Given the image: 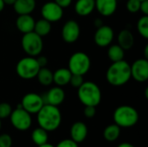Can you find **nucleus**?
<instances>
[{"mask_svg":"<svg viewBox=\"0 0 148 147\" xmlns=\"http://www.w3.org/2000/svg\"><path fill=\"white\" fill-rule=\"evenodd\" d=\"M114 123L121 128H128L135 126L139 121V113L137 110L127 105L118 107L113 115Z\"/></svg>","mask_w":148,"mask_h":147,"instance_id":"obj_4","label":"nucleus"},{"mask_svg":"<svg viewBox=\"0 0 148 147\" xmlns=\"http://www.w3.org/2000/svg\"><path fill=\"white\" fill-rule=\"evenodd\" d=\"M4 4H7V5H13L14 3L16 2V0H3Z\"/></svg>","mask_w":148,"mask_h":147,"instance_id":"obj_38","label":"nucleus"},{"mask_svg":"<svg viewBox=\"0 0 148 147\" xmlns=\"http://www.w3.org/2000/svg\"><path fill=\"white\" fill-rule=\"evenodd\" d=\"M33 31L37 35H39L41 37L46 36L51 31V23L42 18L35 23V27Z\"/></svg>","mask_w":148,"mask_h":147,"instance_id":"obj_24","label":"nucleus"},{"mask_svg":"<svg viewBox=\"0 0 148 147\" xmlns=\"http://www.w3.org/2000/svg\"><path fill=\"white\" fill-rule=\"evenodd\" d=\"M4 3H3V0H0V12L4 9Z\"/></svg>","mask_w":148,"mask_h":147,"instance_id":"obj_40","label":"nucleus"},{"mask_svg":"<svg viewBox=\"0 0 148 147\" xmlns=\"http://www.w3.org/2000/svg\"><path fill=\"white\" fill-rule=\"evenodd\" d=\"M131 68V77L136 81L145 82L148 80V60L146 58L138 59L132 65Z\"/></svg>","mask_w":148,"mask_h":147,"instance_id":"obj_11","label":"nucleus"},{"mask_svg":"<svg viewBox=\"0 0 148 147\" xmlns=\"http://www.w3.org/2000/svg\"><path fill=\"white\" fill-rule=\"evenodd\" d=\"M95 9V0H77L75 4V10L81 16L90 15Z\"/></svg>","mask_w":148,"mask_h":147,"instance_id":"obj_19","label":"nucleus"},{"mask_svg":"<svg viewBox=\"0 0 148 147\" xmlns=\"http://www.w3.org/2000/svg\"><path fill=\"white\" fill-rule=\"evenodd\" d=\"M95 26H96L97 28L101 27V26L102 25L101 20V19H96V20H95Z\"/></svg>","mask_w":148,"mask_h":147,"instance_id":"obj_39","label":"nucleus"},{"mask_svg":"<svg viewBox=\"0 0 148 147\" xmlns=\"http://www.w3.org/2000/svg\"><path fill=\"white\" fill-rule=\"evenodd\" d=\"M12 138L8 133H3L0 135V147L12 146Z\"/></svg>","mask_w":148,"mask_h":147,"instance_id":"obj_30","label":"nucleus"},{"mask_svg":"<svg viewBox=\"0 0 148 147\" xmlns=\"http://www.w3.org/2000/svg\"><path fill=\"white\" fill-rule=\"evenodd\" d=\"M80 25L75 20L67 21L62 29V37L67 43L75 42L80 36Z\"/></svg>","mask_w":148,"mask_h":147,"instance_id":"obj_12","label":"nucleus"},{"mask_svg":"<svg viewBox=\"0 0 148 147\" xmlns=\"http://www.w3.org/2000/svg\"><path fill=\"white\" fill-rule=\"evenodd\" d=\"M54 2L56 3L58 5H60L62 9H64V8L69 7L71 4L72 0H54Z\"/></svg>","mask_w":148,"mask_h":147,"instance_id":"obj_35","label":"nucleus"},{"mask_svg":"<svg viewBox=\"0 0 148 147\" xmlns=\"http://www.w3.org/2000/svg\"><path fill=\"white\" fill-rule=\"evenodd\" d=\"M37 147H56V146H52V145H50V144H49V143H46V144H44V145H42V146H37Z\"/></svg>","mask_w":148,"mask_h":147,"instance_id":"obj_42","label":"nucleus"},{"mask_svg":"<svg viewBox=\"0 0 148 147\" xmlns=\"http://www.w3.org/2000/svg\"><path fill=\"white\" fill-rule=\"evenodd\" d=\"M36 77L39 83L45 87L49 86L53 82V73L46 67L40 68Z\"/></svg>","mask_w":148,"mask_h":147,"instance_id":"obj_25","label":"nucleus"},{"mask_svg":"<svg viewBox=\"0 0 148 147\" xmlns=\"http://www.w3.org/2000/svg\"><path fill=\"white\" fill-rule=\"evenodd\" d=\"M95 9L103 16H112L117 9V0H95Z\"/></svg>","mask_w":148,"mask_h":147,"instance_id":"obj_16","label":"nucleus"},{"mask_svg":"<svg viewBox=\"0 0 148 147\" xmlns=\"http://www.w3.org/2000/svg\"><path fill=\"white\" fill-rule=\"evenodd\" d=\"M140 10H141V12L147 16L148 15V0H144L140 2Z\"/></svg>","mask_w":148,"mask_h":147,"instance_id":"obj_34","label":"nucleus"},{"mask_svg":"<svg viewBox=\"0 0 148 147\" xmlns=\"http://www.w3.org/2000/svg\"><path fill=\"white\" fill-rule=\"evenodd\" d=\"M117 147H135L134 146H133L132 144L130 143H127V142H124V143H121Z\"/></svg>","mask_w":148,"mask_h":147,"instance_id":"obj_37","label":"nucleus"},{"mask_svg":"<svg viewBox=\"0 0 148 147\" xmlns=\"http://www.w3.org/2000/svg\"><path fill=\"white\" fill-rule=\"evenodd\" d=\"M140 1H144V0H140Z\"/></svg>","mask_w":148,"mask_h":147,"instance_id":"obj_44","label":"nucleus"},{"mask_svg":"<svg viewBox=\"0 0 148 147\" xmlns=\"http://www.w3.org/2000/svg\"><path fill=\"white\" fill-rule=\"evenodd\" d=\"M36 114L39 126L47 132L56 131L62 123V113L58 107L44 104Z\"/></svg>","mask_w":148,"mask_h":147,"instance_id":"obj_1","label":"nucleus"},{"mask_svg":"<svg viewBox=\"0 0 148 147\" xmlns=\"http://www.w3.org/2000/svg\"><path fill=\"white\" fill-rule=\"evenodd\" d=\"M121 135V127L114 124H111L105 127L103 131V138L108 142H114L119 139Z\"/></svg>","mask_w":148,"mask_h":147,"instance_id":"obj_23","label":"nucleus"},{"mask_svg":"<svg viewBox=\"0 0 148 147\" xmlns=\"http://www.w3.org/2000/svg\"><path fill=\"white\" fill-rule=\"evenodd\" d=\"M145 57H146V59L148 58V45H147L145 48Z\"/></svg>","mask_w":148,"mask_h":147,"instance_id":"obj_41","label":"nucleus"},{"mask_svg":"<svg viewBox=\"0 0 148 147\" xmlns=\"http://www.w3.org/2000/svg\"><path fill=\"white\" fill-rule=\"evenodd\" d=\"M11 112H12V107L9 103L7 102L0 103V119L1 120L9 118Z\"/></svg>","mask_w":148,"mask_h":147,"instance_id":"obj_28","label":"nucleus"},{"mask_svg":"<svg viewBox=\"0 0 148 147\" xmlns=\"http://www.w3.org/2000/svg\"><path fill=\"white\" fill-rule=\"evenodd\" d=\"M21 43L24 52L29 56L33 57L39 55L43 48L42 37H41L34 31L23 34Z\"/></svg>","mask_w":148,"mask_h":147,"instance_id":"obj_7","label":"nucleus"},{"mask_svg":"<svg viewBox=\"0 0 148 147\" xmlns=\"http://www.w3.org/2000/svg\"><path fill=\"white\" fill-rule=\"evenodd\" d=\"M36 5V0H16L13 9L18 15H28L34 11Z\"/></svg>","mask_w":148,"mask_h":147,"instance_id":"obj_18","label":"nucleus"},{"mask_svg":"<svg viewBox=\"0 0 148 147\" xmlns=\"http://www.w3.org/2000/svg\"><path fill=\"white\" fill-rule=\"evenodd\" d=\"M78 98L84 106L97 107L101 101V91L93 81H84L78 88Z\"/></svg>","mask_w":148,"mask_h":147,"instance_id":"obj_3","label":"nucleus"},{"mask_svg":"<svg viewBox=\"0 0 148 147\" xmlns=\"http://www.w3.org/2000/svg\"><path fill=\"white\" fill-rule=\"evenodd\" d=\"M44 104L42 96L36 93H29L23 97L20 105L29 113L35 114L39 112Z\"/></svg>","mask_w":148,"mask_h":147,"instance_id":"obj_9","label":"nucleus"},{"mask_svg":"<svg viewBox=\"0 0 148 147\" xmlns=\"http://www.w3.org/2000/svg\"><path fill=\"white\" fill-rule=\"evenodd\" d=\"M137 29L141 36L148 39V16L144 15L137 23Z\"/></svg>","mask_w":148,"mask_h":147,"instance_id":"obj_27","label":"nucleus"},{"mask_svg":"<svg viewBox=\"0 0 148 147\" xmlns=\"http://www.w3.org/2000/svg\"><path fill=\"white\" fill-rule=\"evenodd\" d=\"M41 15L43 19L49 23H55L62 19L63 16V9L54 1L47 2L41 9Z\"/></svg>","mask_w":148,"mask_h":147,"instance_id":"obj_10","label":"nucleus"},{"mask_svg":"<svg viewBox=\"0 0 148 147\" xmlns=\"http://www.w3.org/2000/svg\"><path fill=\"white\" fill-rule=\"evenodd\" d=\"M83 82H84L83 75H72L70 81H69V84L72 87L76 88L81 87Z\"/></svg>","mask_w":148,"mask_h":147,"instance_id":"obj_31","label":"nucleus"},{"mask_svg":"<svg viewBox=\"0 0 148 147\" xmlns=\"http://www.w3.org/2000/svg\"><path fill=\"white\" fill-rule=\"evenodd\" d=\"M140 0H128L127 3V9L129 12L131 13H136L140 10Z\"/></svg>","mask_w":148,"mask_h":147,"instance_id":"obj_29","label":"nucleus"},{"mask_svg":"<svg viewBox=\"0 0 148 147\" xmlns=\"http://www.w3.org/2000/svg\"><path fill=\"white\" fill-rule=\"evenodd\" d=\"M106 78L108 82L114 87L127 84L132 78L130 65L124 60L113 62L107 70Z\"/></svg>","mask_w":148,"mask_h":147,"instance_id":"obj_2","label":"nucleus"},{"mask_svg":"<svg viewBox=\"0 0 148 147\" xmlns=\"http://www.w3.org/2000/svg\"><path fill=\"white\" fill-rule=\"evenodd\" d=\"M42 98L45 104L58 107L65 100V92L63 91L62 87L56 86L50 88Z\"/></svg>","mask_w":148,"mask_h":147,"instance_id":"obj_14","label":"nucleus"},{"mask_svg":"<svg viewBox=\"0 0 148 147\" xmlns=\"http://www.w3.org/2000/svg\"><path fill=\"white\" fill-rule=\"evenodd\" d=\"M91 66L89 56L84 52L74 53L69 60V69L72 75H86Z\"/></svg>","mask_w":148,"mask_h":147,"instance_id":"obj_6","label":"nucleus"},{"mask_svg":"<svg viewBox=\"0 0 148 147\" xmlns=\"http://www.w3.org/2000/svg\"><path fill=\"white\" fill-rule=\"evenodd\" d=\"M48 133L49 132H47L46 130H44L43 128L40 126L36 128L31 133V139L33 143L37 146H40L42 145L48 143V140H49Z\"/></svg>","mask_w":148,"mask_h":147,"instance_id":"obj_22","label":"nucleus"},{"mask_svg":"<svg viewBox=\"0 0 148 147\" xmlns=\"http://www.w3.org/2000/svg\"><path fill=\"white\" fill-rule=\"evenodd\" d=\"M10 119L13 127L18 131H27L32 125L31 114L25 111L21 105L15 110H12Z\"/></svg>","mask_w":148,"mask_h":147,"instance_id":"obj_8","label":"nucleus"},{"mask_svg":"<svg viewBox=\"0 0 148 147\" xmlns=\"http://www.w3.org/2000/svg\"><path fill=\"white\" fill-rule=\"evenodd\" d=\"M36 61H37V63L39 65L40 68H43V67H46L47 64H48V59L46 56H39L38 58H36Z\"/></svg>","mask_w":148,"mask_h":147,"instance_id":"obj_36","label":"nucleus"},{"mask_svg":"<svg viewBox=\"0 0 148 147\" xmlns=\"http://www.w3.org/2000/svg\"><path fill=\"white\" fill-rule=\"evenodd\" d=\"M40 67L37 63L36 58L33 56H27L21 59L16 67L17 75L23 80H31L36 77Z\"/></svg>","mask_w":148,"mask_h":147,"instance_id":"obj_5","label":"nucleus"},{"mask_svg":"<svg viewBox=\"0 0 148 147\" xmlns=\"http://www.w3.org/2000/svg\"><path fill=\"white\" fill-rule=\"evenodd\" d=\"M88 132V126L85 123L76 121L70 127V139L77 144H80L86 139Z\"/></svg>","mask_w":148,"mask_h":147,"instance_id":"obj_15","label":"nucleus"},{"mask_svg":"<svg viewBox=\"0 0 148 147\" xmlns=\"http://www.w3.org/2000/svg\"><path fill=\"white\" fill-rule=\"evenodd\" d=\"M114 30L110 26L101 25V27L97 28L95 33V42L99 47H107L112 43L114 40Z\"/></svg>","mask_w":148,"mask_h":147,"instance_id":"obj_13","label":"nucleus"},{"mask_svg":"<svg viewBox=\"0 0 148 147\" xmlns=\"http://www.w3.org/2000/svg\"><path fill=\"white\" fill-rule=\"evenodd\" d=\"M35 23H36V21L30 16V14L19 15L16 20V28L23 34H26V33L33 31L34 27H35Z\"/></svg>","mask_w":148,"mask_h":147,"instance_id":"obj_17","label":"nucleus"},{"mask_svg":"<svg viewBox=\"0 0 148 147\" xmlns=\"http://www.w3.org/2000/svg\"><path fill=\"white\" fill-rule=\"evenodd\" d=\"M118 44L124 49L129 50L134 44V37L133 33L129 29H122L117 37Z\"/></svg>","mask_w":148,"mask_h":147,"instance_id":"obj_21","label":"nucleus"},{"mask_svg":"<svg viewBox=\"0 0 148 147\" xmlns=\"http://www.w3.org/2000/svg\"><path fill=\"white\" fill-rule=\"evenodd\" d=\"M108 55L113 62H119L124 60L125 50L119 44H114L109 47L108 50Z\"/></svg>","mask_w":148,"mask_h":147,"instance_id":"obj_26","label":"nucleus"},{"mask_svg":"<svg viewBox=\"0 0 148 147\" xmlns=\"http://www.w3.org/2000/svg\"><path fill=\"white\" fill-rule=\"evenodd\" d=\"M1 127H2V122H1V119H0V130H1Z\"/></svg>","mask_w":148,"mask_h":147,"instance_id":"obj_43","label":"nucleus"},{"mask_svg":"<svg viewBox=\"0 0 148 147\" xmlns=\"http://www.w3.org/2000/svg\"><path fill=\"white\" fill-rule=\"evenodd\" d=\"M83 113L86 118H88V119L94 118L96 114V108L95 107H93V106H85Z\"/></svg>","mask_w":148,"mask_h":147,"instance_id":"obj_32","label":"nucleus"},{"mask_svg":"<svg viewBox=\"0 0 148 147\" xmlns=\"http://www.w3.org/2000/svg\"><path fill=\"white\" fill-rule=\"evenodd\" d=\"M72 73L69 68H61L53 73V82L58 87H63L69 84Z\"/></svg>","mask_w":148,"mask_h":147,"instance_id":"obj_20","label":"nucleus"},{"mask_svg":"<svg viewBox=\"0 0 148 147\" xmlns=\"http://www.w3.org/2000/svg\"><path fill=\"white\" fill-rule=\"evenodd\" d=\"M56 147H79L78 144L71 139H66L61 140Z\"/></svg>","mask_w":148,"mask_h":147,"instance_id":"obj_33","label":"nucleus"}]
</instances>
